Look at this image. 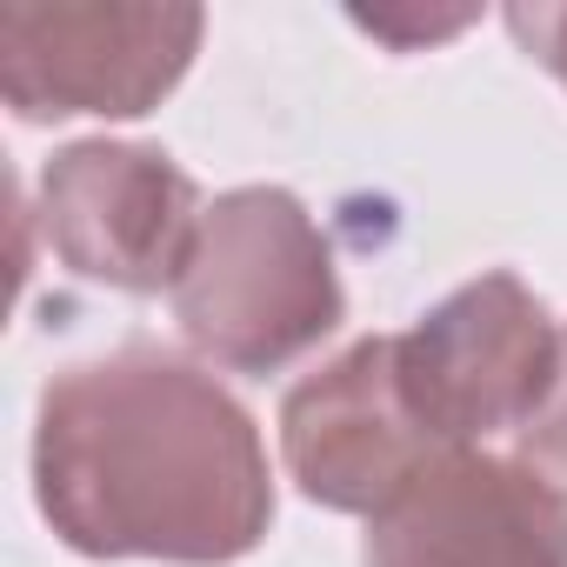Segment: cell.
Returning <instances> with one entry per match:
<instances>
[{"instance_id":"ba28073f","label":"cell","mask_w":567,"mask_h":567,"mask_svg":"<svg viewBox=\"0 0 567 567\" xmlns=\"http://www.w3.org/2000/svg\"><path fill=\"white\" fill-rule=\"evenodd\" d=\"M514 441H520V461H527L534 474H547V481L567 494V328H560V368H554V388H547V401L534 408V421H527Z\"/></svg>"},{"instance_id":"8992f818","label":"cell","mask_w":567,"mask_h":567,"mask_svg":"<svg viewBox=\"0 0 567 567\" xmlns=\"http://www.w3.org/2000/svg\"><path fill=\"white\" fill-rule=\"evenodd\" d=\"M441 454L427 421L401 381V341L368 334L328 368H315L280 401V461L301 481L308 501L334 514H381L394 507Z\"/></svg>"},{"instance_id":"277c9868","label":"cell","mask_w":567,"mask_h":567,"mask_svg":"<svg viewBox=\"0 0 567 567\" xmlns=\"http://www.w3.org/2000/svg\"><path fill=\"white\" fill-rule=\"evenodd\" d=\"M394 341L408 401L441 447L520 434L560 368V328L514 274L467 280Z\"/></svg>"},{"instance_id":"30bf717a","label":"cell","mask_w":567,"mask_h":567,"mask_svg":"<svg viewBox=\"0 0 567 567\" xmlns=\"http://www.w3.org/2000/svg\"><path fill=\"white\" fill-rule=\"evenodd\" d=\"M354 21H361V28H374V34H388V41H401V48H414L421 34L434 41V34H454V28H467L474 14H447V21H434V14H427V21H394V14H354Z\"/></svg>"},{"instance_id":"3957f363","label":"cell","mask_w":567,"mask_h":567,"mask_svg":"<svg viewBox=\"0 0 567 567\" xmlns=\"http://www.w3.org/2000/svg\"><path fill=\"white\" fill-rule=\"evenodd\" d=\"M200 8H94L8 0L0 8V101L21 121L154 114L200 48Z\"/></svg>"},{"instance_id":"52a82bcc","label":"cell","mask_w":567,"mask_h":567,"mask_svg":"<svg viewBox=\"0 0 567 567\" xmlns=\"http://www.w3.org/2000/svg\"><path fill=\"white\" fill-rule=\"evenodd\" d=\"M361 567H567V494L520 454L454 447L368 520Z\"/></svg>"},{"instance_id":"9c48e42d","label":"cell","mask_w":567,"mask_h":567,"mask_svg":"<svg viewBox=\"0 0 567 567\" xmlns=\"http://www.w3.org/2000/svg\"><path fill=\"white\" fill-rule=\"evenodd\" d=\"M507 34L567 87V0H534V8L514 0V8H507Z\"/></svg>"},{"instance_id":"5b68a950","label":"cell","mask_w":567,"mask_h":567,"mask_svg":"<svg viewBox=\"0 0 567 567\" xmlns=\"http://www.w3.org/2000/svg\"><path fill=\"white\" fill-rule=\"evenodd\" d=\"M200 214L194 174L141 141H74L41 174V234L54 260L121 295H174Z\"/></svg>"},{"instance_id":"6da1fadb","label":"cell","mask_w":567,"mask_h":567,"mask_svg":"<svg viewBox=\"0 0 567 567\" xmlns=\"http://www.w3.org/2000/svg\"><path fill=\"white\" fill-rule=\"evenodd\" d=\"M34 501L94 560L227 567L274 527L254 414L161 348H114L41 388Z\"/></svg>"},{"instance_id":"7a4b0ae2","label":"cell","mask_w":567,"mask_h":567,"mask_svg":"<svg viewBox=\"0 0 567 567\" xmlns=\"http://www.w3.org/2000/svg\"><path fill=\"white\" fill-rule=\"evenodd\" d=\"M348 315L334 254L288 187H234L207 200L174 280L181 334L227 374H280Z\"/></svg>"}]
</instances>
